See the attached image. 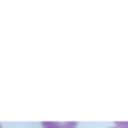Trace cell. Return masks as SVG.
<instances>
[{"instance_id":"cell-3","label":"cell","mask_w":128,"mask_h":128,"mask_svg":"<svg viewBox=\"0 0 128 128\" xmlns=\"http://www.w3.org/2000/svg\"><path fill=\"white\" fill-rule=\"evenodd\" d=\"M111 128H118V126H111Z\"/></svg>"},{"instance_id":"cell-4","label":"cell","mask_w":128,"mask_h":128,"mask_svg":"<svg viewBox=\"0 0 128 128\" xmlns=\"http://www.w3.org/2000/svg\"><path fill=\"white\" fill-rule=\"evenodd\" d=\"M0 128H2V125H0Z\"/></svg>"},{"instance_id":"cell-1","label":"cell","mask_w":128,"mask_h":128,"mask_svg":"<svg viewBox=\"0 0 128 128\" xmlns=\"http://www.w3.org/2000/svg\"><path fill=\"white\" fill-rule=\"evenodd\" d=\"M43 128H77L75 121H65V123H58V121H44Z\"/></svg>"},{"instance_id":"cell-2","label":"cell","mask_w":128,"mask_h":128,"mask_svg":"<svg viewBox=\"0 0 128 128\" xmlns=\"http://www.w3.org/2000/svg\"><path fill=\"white\" fill-rule=\"evenodd\" d=\"M114 126H118V128H128V123H116Z\"/></svg>"}]
</instances>
